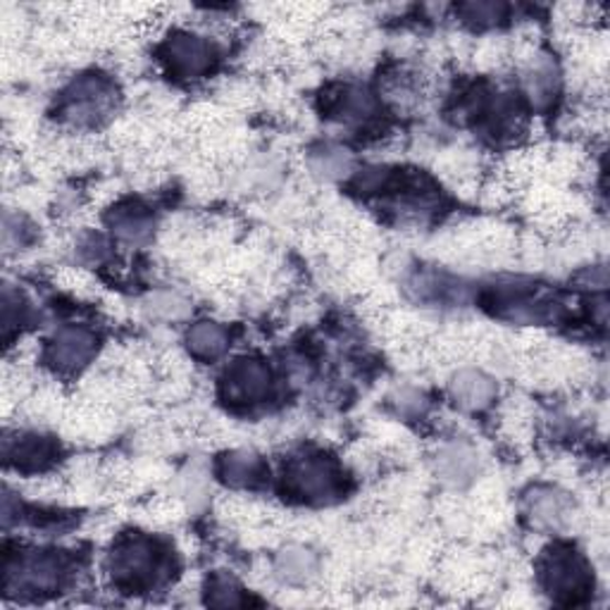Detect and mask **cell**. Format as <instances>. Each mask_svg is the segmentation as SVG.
Here are the masks:
<instances>
[{
    "mask_svg": "<svg viewBox=\"0 0 610 610\" xmlns=\"http://www.w3.org/2000/svg\"><path fill=\"white\" fill-rule=\"evenodd\" d=\"M542 585L560 603H579L591 587L587 560L570 546H554L542 560Z\"/></svg>",
    "mask_w": 610,
    "mask_h": 610,
    "instance_id": "obj_1",
    "label": "cell"
},
{
    "mask_svg": "<svg viewBox=\"0 0 610 610\" xmlns=\"http://www.w3.org/2000/svg\"><path fill=\"white\" fill-rule=\"evenodd\" d=\"M162 568V556L158 546L148 537H125L115 544L110 554V575L117 587L143 589L151 587Z\"/></svg>",
    "mask_w": 610,
    "mask_h": 610,
    "instance_id": "obj_2",
    "label": "cell"
},
{
    "mask_svg": "<svg viewBox=\"0 0 610 610\" xmlns=\"http://www.w3.org/2000/svg\"><path fill=\"white\" fill-rule=\"evenodd\" d=\"M285 484L289 494L296 499L308 503H324L332 501L341 491V474L330 458L306 456L296 458L287 468Z\"/></svg>",
    "mask_w": 610,
    "mask_h": 610,
    "instance_id": "obj_3",
    "label": "cell"
},
{
    "mask_svg": "<svg viewBox=\"0 0 610 610\" xmlns=\"http://www.w3.org/2000/svg\"><path fill=\"white\" fill-rule=\"evenodd\" d=\"M113 100L115 88L108 79L98 77V74H84V77L74 79L65 92V120L79 127L96 125L108 115V110L113 108Z\"/></svg>",
    "mask_w": 610,
    "mask_h": 610,
    "instance_id": "obj_4",
    "label": "cell"
},
{
    "mask_svg": "<svg viewBox=\"0 0 610 610\" xmlns=\"http://www.w3.org/2000/svg\"><path fill=\"white\" fill-rule=\"evenodd\" d=\"M272 375L265 363L256 358L234 361L222 377V396L236 406H253L267 398Z\"/></svg>",
    "mask_w": 610,
    "mask_h": 610,
    "instance_id": "obj_5",
    "label": "cell"
},
{
    "mask_svg": "<svg viewBox=\"0 0 610 610\" xmlns=\"http://www.w3.org/2000/svg\"><path fill=\"white\" fill-rule=\"evenodd\" d=\"M162 63L180 79H196L213 67L215 49L203 36L180 32L162 46Z\"/></svg>",
    "mask_w": 610,
    "mask_h": 610,
    "instance_id": "obj_6",
    "label": "cell"
},
{
    "mask_svg": "<svg viewBox=\"0 0 610 610\" xmlns=\"http://www.w3.org/2000/svg\"><path fill=\"white\" fill-rule=\"evenodd\" d=\"M98 346V339L92 330L86 327H63L61 332H55L51 339L46 358L57 372H77L88 365V361L94 358Z\"/></svg>",
    "mask_w": 610,
    "mask_h": 610,
    "instance_id": "obj_7",
    "label": "cell"
},
{
    "mask_svg": "<svg viewBox=\"0 0 610 610\" xmlns=\"http://www.w3.org/2000/svg\"><path fill=\"white\" fill-rule=\"evenodd\" d=\"M525 511L532 520V525L542 529H558L570 523L572 503L554 486H534L525 496Z\"/></svg>",
    "mask_w": 610,
    "mask_h": 610,
    "instance_id": "obj_8",
    "label": "cell"
},
{
    "mask_svg": "<svg viewBox=\"0 0 610 610\" xmlns=\"http://www.w3.org/2000/svg\"><path fill=\"white\" fill-rule=\"evenodd\" d=\"M435 470L443 484L465 486L474 480V474L480 470V456L465 441L446 443L437 453Z\"/></svg>",
    "mask_w": 610,
    "mask_h": 610,
    "instance_id": "obj_9",
    "label": "cell"
},
{
    "mask_svg": "<svg viewBox=\"0 0 610 610\" xmlns=\"http://www.w3.org/2000/svg\"><path fill=\"white\" fill-rule=\"evenodd\" d=\"M449 394L463 410L478 413L491 406V400L496 396V384L482 370L463 367L451 377Z\"/></svg>",
    "mask_w": 610,
    "mask_h": 610,
    "instance_id": "obj_10",
    "label": "cell"
},
{
    "mask_svg": "<svg viewBox=\"0 0 610 610\" xmlns=\"http://www.w3.org/2000/svg\"><path fill=\"white\" fill-rule=\"evenodd\" d=\"M63 575H65V565L61 563V558L49 554H36L20 563V572L8 570V582H14V579H18V587L39 593V591L55 589L63 582Z\"/></svg>",
    "mask_w": 610,
    "mask_h": 610,
    "instance_id": "obj_11",
    "label": "cell"
},
{
    "mask_svg": "<svg viewBox=\"0 0 610 610\" xmlns=\"http://www.w3.org/2000/svg\"><path fill=\"white\" fill-rule=\"evenodd\" d=\"M523 82H525V92H527L529 100L534 103V106L544 108L558 94L560 72L548 55H529L525 63Z\"/></svg>",
    "mask_w": 610,
    "mask_h": 610,
    "instance_id": "obj_12",
    "label": "cell"
},
{
    "mask_svg": "<svg viewBox=\"0 0 610 610\" xmlns=\"http://www.w3.org/2000/svg\"><path fill=\"white\" fill-rule=\"evenodd\" d=\"M275 572L279 575L281 582L303 587L318 577V556L301 544H291L277 554Z\"/></svg>",
    "mask_w": 610,
    "mask_h": 610,
    "instance_id": "obj_13",
    "label": "cell"
},
{
    "mask_svg": "<svg viewBox=\"0 0 610 610\" xmlns=\"http://www.w3.org/2000/svg\"><path fill=\"white\" fill-rule=\"evenodd\" d=\"M217 474L222 478V482H227L229 486L246 489V486L260 484L263 474H265V465H263L260 456L239 449V451H229L220 458Z\"/></svg>",
    "mask_w": 610,
    "mask_h": 610,
    "instance_id": "obj_14",
    "label": "cell"
},
{
    "mask_svg": "<svg viewBox=\"0 0 610 610\" xmlns=\"http://www.w3.org/2000/svg\"><path fill=\"white\" fill-rule=\"evenodd\" d=\"M53 443L39 435H18V439H6L8 463L18 465V470H41L53 458Z\"/></svg>",
    "mask_w": 610,
    "mask_h": 610,
    "instance_id": "obj_15",
    "label": "cell"
},
{
    "mask_svg": "<svg viewBox=\"0 0 610 610\" xmlns=\"http://www.w3.org/2000/svg\"><path fill=\"white\" fill-rule=\"evenodd\" d=\"M229 346V336L225 332V327L217 322H196L186 332V349L199 361H215Z\"/></svg>",
    "mask_w": 610,
    "mask_h": 610,
    "instance_id": "obj_16",
    "label": "cell"
},
{
    "mask_svg": "<svg viewBox=\"0 0 610 610\" xmlns=\"http://www.w3.org/2000/svg\"><path fill=\"white\" fill-rule=\"evenodd\" d=\"M110 227H113V234L122 244L139 246L148 239V236H151L153 220L148 217V213H143V207L139 205H122L115 211Z\"/></svg>",
    "mask_w": 610,
    "mask_h": 610,
    "instance_id": "obj_17",
    "label": "cell"
},
{
    "mask_svg": "<svg viewBox=\"0 0 610 610\" xmlns=\"http://www.w3.org/2000/svg\"><path fill=\"white\" fill-rule=\"evenodd\" d=\"M330 108L339 117V120H344V122H363L372 115V110H375L370 94L363 92V88H355V86H344L341 92H336Z\"/></svg>",
    "mask_w": 610,
    "mask_h": 610,
    "instance_id": "obj_18",
    "label": "cell"
},
{
    "mask_svg": "<svg viewBox=\"0 0 610 610\" xmlns=\"http://www.w3.org/2000/svg\"><path fill=\"white\" fill-rule=\"evenodd\" d=\"M143 308L148 315H151L153 320H160V322H180V320L189 318V312H191V303L180 291H172V289H162V291L151 293Z\"/></svg>",
    "mask_w": 610,
    "mask_h": 610,
    "instance_id": "obj_19",
    "label": "cell"
},
{
    "mask_svg": "<svg viewBox=\"0 0 610 610\" xmlns=\"http://www.w3.org/2000/svg\"><path fill=\"white\" fill-rule=\"evenodd\" d=\"M351 156L339 146H320L310 156V170L324 180H341L351 172Z\"/></svg>",
    "mask_w": 610,
    "mask_h": 610,
    "instance_id": "obj_20",
    "label": "cell"
},
{
    "mask_svg": "<svg viewBox=\"0 0 610 610\" xmlns=\"http://www.w3.org/2000/svg\"><path fill=\"white\" fill-rule=\"evenodd\" d=\"M205 603L217 606V608H229V606H242L244 601V589L239 582L227 572H215L205 585Z\"/></svg>",
    "mask_w": 610,
    "mask_h": 610,
    "instance_id": "obj_21",
    "label": "cell"
},
{
    "mask_svg": "<svg viewBox=\"0 0 610 610\" xmlns=\"http://www.w3.org/2000/svg\"><path fill=\"white\" fill-rule=\"evenodd\" d=\"M460 12H463L465 18L472 20V22L486 24V22L501 20V14L505 12V8L501 3H468V6L460 8Z\"/></svg>",
    "mask_w": 610,
    "mask_h": 610,
    "instance_id": "obj_22",
    "label": "cell"
}]
</instances>
